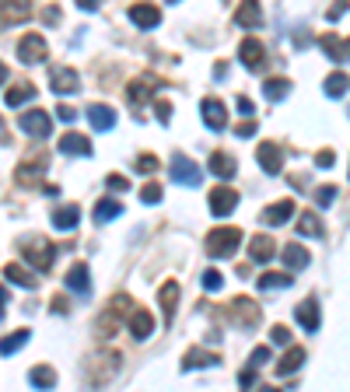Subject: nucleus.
<instances>
[{
	"label": "nucleus",
	"instance_id": "7c9ffc66",
	"mask_svg": "<svg viewBox=\"0 0 350 392\" xmlns=\"http://www.w3.org/2000/svg\"><path fill=\"white\" fill-rule=\"evenodd\" d=\"M280 260H284L287 270H305V266H308V249H302L298 242H291V245H284V249H280Z\"/></svg>",
	"mask_w": 350,
	"mask_h": 392
},
{
	"label": "nucleus",
	"instance_id": "cd10ccee",
	"mask_svg": "<svg viewBox=\"0 0 350 392\" xmlns=\"http://www.w3.org/2000/svg\"><path fill=\"white\" fill-rule=\"evenodd\" d=\"M78 221H81V211H78L74 203H67V207L53 211V228H56V231H74V228H78Z\"/></svg>",
	"mask_w": 350,
	"mask_h": 392
},
{
	"label": "nucleus",
	"instance_id": "3c124183",
	"mask_svg": "<svg viewBox=\"0 0 350 392\" xmlns=\"http://www.w3.org/2000/svg\"><path fill=\"white\" fill-rule=\"evenodd\" d=\"M56 116H60L63 123H74V120H78V109H74V105H56Z\"/></svg>",
	"mask_w": 350,
	"mask_h": 392
},
{
	"label": "nucleus",
	"instance_id": "4d7b16f0",
	"mask_svg": "<svg viewBox=\"0 0 350 392\" xmlns=\"http://www.w3.org/2000/svg\"><path fill=\"white\" fill-rule=\"evenodd\" d=\"M235 105H238V112H242V116H253V109H256L245 95H238V98H235Z\"/></svg>",
	"mask_w": 350,
	"mask_h": 392
},
{
	"label": "nucleus",
	"instance_id": "c756f323",
	"mask_svg": "<svg viewBox=\"0 0 350 392\" xmlns=\"http://www.w3.org/2000/svg\"><path fill=\"white\" fill-rule=\"evenodd\" d=\"M235 172H238V169H235V158H231V154H224V151H214V154H211V175H218V179L228 182V179H235Z\"/></svg>",
	"mask_w": 350,
	"mask_h": 392
},
{
	"label": "nucleus",
	"instance_id": "e2e57ef3",
	"mask_svg": "<svg viewBox=\"0 0 350 392\" xmlns=\"http://www.w3.org/2000/svg\"><path fill=\"white\" fill-rule=\"evenodd\" d=\"M0 144H7V127H4V120H0Z\"/></svg>",
	"mask_w": 350,
	"mask_h": 392
},
{
	"label": "nucleus",
	"instance_id": "2eb2a0df",
	"mask_svg": "<svg viewBox=\"0 0 350 392\" xmlns=\"http://www.w3.org/2000/svg\"><path fill=\"white\" fill-rule=\"evenodd\" d=\"M238 60H242V67H249V70H262V67H266V49H262L260 39H242Z\"/></svg>",
	"mask_w": 350,
	"mask_h": 392
},
{
	"label": "nucleus",
	"instance_id": "bf43d9fd",
	"mask_svg": "<svg viewBox=\"0 0 350 392\" xmlns=\"http://www.w3.org/2000/svg\"><path fill=\"white\" fill-rule=\"evenodd\" d=\"M74 4H78L81 11H98V7H102V0H74Z\"/></svg>",
	"mask_w": 350,
	"mask_h": 392
},
{
	"label": "nucleus",
	"instance_id": "f3484780",
	"mask_svg": "<svg viewBox=\"0 0 350 392\" xmlns=\"http://www.w3.org/2000/svg\"><path fill=\"white\" fill-rule=\"evenodd\" d=\"M235 25H238V28H260V25H262L260 0H242V4H238V11H235Z\"/></svg>",
	"mask_w": 350,
	"mask_h": 392
},
{
	"label": "nucleus",
	"instance_id": "13d9d810",
	"mask_svg": "<svg viewBox=\"0 0 350 392\" xmlns=\"http://www.w3.org/2000/svg\"><path fill=\"white\" fill-rule=\"evenodd\" d=\"M235 133H238V137H256V120H253V123L245 120L242 127H235Z\"/></svg>",
	"mask_w": 350,
	"mask_h": 392
},
{
	"label": "nucleus",
	"instance_id": "de8ad7c7",
	"mask_svg": "<svg viewBox=\"0 0 350 392\" xmlns=\"http://www.w3.org/2000/svg\"><path fill=\"white\" fill-rule=\"evenodd\" d=\"M154 116H158V123H169L172 120V105L169 102H154Z\"/></svg>",
	"mask_w": 350,
	"mask_h": 392
},
{
	"label": "nucleus",
	"instance_id": "a211bd4d",
	"mask_svg": "<svg viewBox=\"0 0 350 392\" xmlns=\"http://www.w3.org/2000/svg\"><path fill=\"white\" fill-rule=\"evenodd\" d=\"M127 319H130V333L137 340H147V337L154 333V315H151L147 308H130Z\"/></svg>",
	"mask_w": 350,
	"mask_h": 392
},
{
	"label": "nucleus",
	"instance_id": "6e6d98bb",
	"mask_svg": "<svg viewBox=\"0 0 350 392\" xmlns=\"http://www.w3.org/2000/svg\"><path fill=\"white\" fill-rule=\"evenodd\" d=\"M270 361V347H256L253 350V368H260V364H266Z\"/></svg>",
	"mask_w": 350,
	"mask_h": 392
},
{
	"label": "nucleus",
	"instance_id": "37998d69",
	"mask_svg": "<svg viewBox=\"0 0 350 392\" xmlns=\"http://www.w3.org/2000/svg\"><path fill=\"white\" fill-rule=\"evenodd\" d=\"M270 340H273V344H277V347H287V344H291V329H287V326H280V322H277V326H273V329H270Z\"/></svg>",
	"mask_w": 350,
	"mask_h": 392
},
{
	"label": "nucleus",
	"instance_id": "b1692460",
	"mask_svg": "<svg viewBox=\"0 0 350 392\" xmlns=\"http://www.w3.org/2000/svg\"><path fill=\"white\" fill-rule=\"evenodd\" d=\"M221 364L218 354H211V350H186V357H182V371H193V368H214Z\"/></svg>",
	"mask_w": 350,
	"mask_h": 392
},
{
	"label": "nucleus",
	"instance_id": "f257e3e1",
	"mask_svg": "<svg viewBox=\"0 0 350 392\" xmlns=\"http://www.w3.org/2000/svg\"><path fill=\"white\" fill-rule=\"evenodd\" d=\"M116 371H120V354L116 350H95L85 361V382L95 386V389L105 386V382H112Z\"/></svg>",
	"mask_w": 350,
	"mask_h": 392
},
{
	"label": "nucleus",
	"instance_id": "c85d7f7f",
	"mask_svg": "<svg viewBox=\"0 0 350 392\" xmlns=\"http://www.w3.org/2000/svg\"><path fill=\"white\" fill-rule=\"evenodd\" d=\"M295 319L302 322V329H308V333H315V329H319V322H322V319H319V305H315L312 298L295 308Z\"/></svg>",
	"mask_w": 350,
	"mask_h": 392
},
{
	"label": "nucleus",
	"instance_id": "423d86ee",
	"mask_svg": "<svg viewBox=\"0 0 350 392\" xmlns=\"http://www.w3.org/2000/svg\"><path fill=\"white\" fill-rule=\"evenodd\" d=\"M169 175H172V182L189 186V189H196V186L203 182V172H200V169H196V161H189L186 154H175L172 165H169Z\"/></svg>",
	"mask_w": 350,
	"mask_h": 392
},
{
	"label": "nucleus",
	"instance_id": "2f4dec72",
	"mask_svg": "<svg viewBox=\"0 0 350 392\" xmlns=\"http://www.w3.org/2000/svg\"><path fill=\"white\" fill-rule=\"evenodd\" d=\"M28 386H32V389H53V386H56V371H53L49 364L32 368V371H28Z\"/></svg>",
	"mask_w": 350,
	"mask_h": 392
},
{
	"label": "nucleus",
	"instance_id": "6ab92c4d",
	"mask_svg": "<svg viewBox=\"0 0 350 392\" xmlns=\"http://www.w3.org/2000/svg\"><path fill=\"white\" fill-rule=\"evenodd\" d=\"M130 21L137 28H158V25H161V11H158L154 4H133Z\"/></svg>",
	"mask_w": 350,
	"mask_h": 392
},
{
	"label": "nucleus",
	"instance_id": "c03bdc74",
	"mask_svg": "<svg viewBox=\"0 0 350 392\" xmlns=\"http://www.w3.org/2000/svg\"><path fill=\"white\" fill-rule=\"evenodd\" d=\"M203 287H207V291H221V287H224L221 270H203Z\"/></svg>",
	"mask_w": 350,
	"mask_h": 392
},
{
	"label": "nucleus",
	"instance_id": "58836bf2",
	"mask_svg": "<svg viewBox=\"0 0 350 392\" xmlns=\"http://www.w3.org/2000/svg\"><path fill=\"white\" fill-rule=\"evenodd\" d=\"M32 98H36V88L28 85V81H25V85H14V88H11V91H7V98H4V102H7V105H11V109H18V105H21V102H32Z\"/></svg>",
	"mask_w": 350,
	"mask_h": 392
},
{
	"label": "nucleus",
	"instance_id": "20e7f679",
	"mask_svg": "<svg viewBox=\"0 0 350 392\" xmlns=\"http://www.w3.org/2000/svg\"><path fill=\"white\" fill-rule=\"evenodd\" d=\"M21 256L32 263L39 273H46V270L53 266V260H56V245H49L46 238H39V235H36V238L21 242Z\"/></svg>",
	"mask_w": 350,
	"mask_h": 392
},
{
	"label": "nucleus",
	"instance_id": "a19ab883",
	"mask_svg": "<svg viewBox=\"0 0 350 392\" xmlns=\"http://www.w3.org/2000/svg\"><path fill=\"white\" fill-rule=\"evenodd\" d=\"M326 95L329 98H344L347 95V74H329L326 78Z\"/></svg>",
	"mask_w": 350,
	"mask_h": 392
},
{
	"label": "nucleus",
	"instance_id": "ea45409f",
	"mask_svg": "<svg viewBox=\"0 0 350 392\" xmlns=\"http://www.w3.org/2000/svg\"><path fill=\"white\" fill-rule=\"evenodd\" d=\"M298 231H302V235H308V238H319V235H322V218H319V214H302V221H298Z\"/></svg>",
	"mask_w": 350,
	"mask_h": 392
},
{
	"label": "nucleus",
	"instance_id": "c9c22d12",
	"mask_svg": "<svg viewBox=\"0 0 350 392\" xmlns=\"http://www.w3.org/2000/svg\"><path fill=\"white\" fill-rule=\"evenodd\" d=\"M262 95H266L270 102H280V98L291 95V81H287V78H270V81H262Z\"/></svg>",
	"mask_w": 350,
	"mask_h": 392
},
{
	"label": "nucleus",
	"instance_id": "f03ea898",
	"mask_svg": "<svg viewBox=\"0 0 350 392\" xmlns=\"http://www.w3.org/2000/svg\"><path fill=\"white\" fill-rule=\"evenodd\" d=\"M203 245H207V256L228 260V256H235V249L242 245V231H238V228H214Z\"/></svg>",
	"mask_w": 350,
	"mask_h": 392
},
{
	"label": "nucleus",
	"instance_id": "79ce46f5",
	"mask_svg": "<svg viewBox=\"0 0 350 392\" xmlns=\"http://www.w3.org/2000/svg\"><path fill=\"white\" fill-rule=\"evenodd\" d=\"M140 200H144V203H151V207H154V203H161V186H158V182L144 186V189H140Z\"/></svg>",
	"mask_w": 350,
	"mask_h": 392
},
{
	"label": "nucleus",
	"instance_id": "7ed1b4c3",
	"mask_svg": "<svg viewBox=\"0 0 350 392\" xmlns=\"http://www.w3.org/2000/svg\"><path fill=\"white\" fill-rule=\"evenodd\" d=\"M133 308L130 302V295H116V302L105 308L102 315H98V322H95V333L102 337V340H109V337H116V329H120V319L127 315Z\"/></svg>",
	"mask_w": 350,
	"mask_h": 392
},
{
	"label": "nucleus",
	"instance_id": "052dcab7",
	"mask_svg": "<svg viewBox=\"0 0 350 392\" xmlns=\"http://www.w3.org/2000/svg\"><path fill=\"white\" fill-rule=\"evenodd\" d=\"M53 312H60V315H67L70 305H67V298H53Z\"/></svg>",
	"mask_w": 350,
	"mask_h": 392
},
{
	"label": "nucleus",
	"instance_id": "6e6552de",
	"mask_svg": "<svg viewBox=\"0 0 350 392\" xmlns=\"http://www.w3.org/2000/svg\"><path fill=\"white\" fill-rule=\"evenodd\" d=\"M161 78H154V74H144V78H133L130 88H127V98H130L133 105H147L151 98H154V91H161Z\"/></svg>",
	"mask_w": 350,
	"mask_h": 392
},
{
	"label": "nucleus",
	"instance_id": "a878e982",
	"mask_svg": "<svg viewBox=\"0 0 350 392\" xmlns=\"http://www.w3.org/2000/svg\"><path fill=\"white\" fill-rule=\"evenodd\" d=\"M175 302H179V284H175V280L161 284V291H158V305H161L165 322H172V319H175Z\"/></svg>",
	"mask_w": 350,
	"mask_h": 392
},
{
	"label": "nucleus",
	"instance_id": "473e14b6",
	"mask_svg": "<svg viewBox=\"0 0 350 392\" xmlns=\"http://www.w3.org/2000/svg\"><path fill=\"white\" fill-rule=\"evenodd\" d=\"M256 284H260V291H277V287L284 291V287L295 284V277H291V273H277V270H270V273H262Z\"/></svg>",
	"mask_w": 350,
	"mask_h": 392
},
{
	"label": "nucleus",
	"instance_id": "603ef678",
	"mask_svg": "<svg viewBox=\"0 0 350 392\" xmlns=\"http://www.w3.org/2000/svg\"><path fill=\"white\" fill-rule=\"evenodd\" d=\"M344 14H347V0H336V4L326 11V18H329V21H336V18H344Z\"/></svg>",
	"mask_w": 350,
	"mask_h": 392
},
{
	"label": "nucleus",
	"instance_id": "393cba45",
	"mask_svg": "<svg viewBox=\"0 0 350 392\" xmlns=\"http://www.w3.org/2000/svg\"><path fill=\"white\" fill-rule=\"evenodd\" d=\"M302 364H305V350H302V347H291V344H287V354L277 361V375H280V378H284V375H295Z\"/></svg>",
	"mask_w": 350,
	"mask_h": 392
},
{
	"label": "nucleus",
	"instance_id": "9d476101",
	"mask_svg": "<svg viewBox=\"0 0 350 392\" xmlns=\"http://www.w3.org/2000/svg\"><path fill=\"white\" fill-rule=\"evenodd\" d=\"M18 127L28 133V137L43 140V137H49V130H53V120H49V112H43V109H28V112H21Z\"/></svg>",
	"mask_w": 350,
	"mask_h": 392
},
{
	"label": "nucleus",
	"instance_id": "5fc2aeb1",
	"mask_svg": "<svg viewBox=\"0 0 350 392\" xmlns=\"http://www.w3.org/2000/svg\"><path fill=\"white\" fill-rule=\"evenodd\" d=\"M43 21L46 25H56V21H60V7H56V4H49L43 11Z\"/></svg>",
	"mask_w": 350,
	"mask_h": 392
},
{
	"label": "nucleus",
	"instance_id": "ddd939ff",
	"mask_svg": "<svg viewBox=\"0 0 350 392\" xmlns=\"http://www.w3.org/2000/svg\"><path fill=\"white\" fill-rule=\"evenodd\" d=\"M256 158H260V165L266 175H277L284 169V151H280V144H273V140H262L260 147H256Z\"/></svg>",
	"mask_w": 350,
	"mask_h": 392
},
{
	"label": "nucleus",
	"instance_id": "4be33fe9",
	"mask_svg": "<svg viewBox=\"0 0 350 392\" xmlns=\"http://www.w3.org/2000/svg\"><path fill=\"white\" fill-rule=\"evenodd\" d=\"M43 175H46V158H43V154H39V158H32V161L25 158V161H21V169H18V182H21V186H39V179H43Z\"/></svg>",
	"mask_w": 350,
	"mask_h": 392
},
{
	"label": "nucleus",
	"instance_id": "0e129e2a",
	"mask_svg": "<svg viewBox=\"0 0 350 392\" xmlns=\"http://www.w3.org/2000/svg\"><path fill=\"white\" fill-rule=\"evenodd\" d=\"M0 81H7V67L4 63H0Z\"/></svg>",
	"mask_w": 350,
	"mask_h": 392
},
{
	"label": "nucleus",
	"instance_id": "72a5a7b5",
	"mask_svg": "<svg viewBox=\"0 0 350 392\" xmlns=\"http://www.w3.org/2000/svg\"><path fill=\"white\" fill-rule=\"evenodd\" d=\"M28 340H32V333H28V329H14L11 337H4V340H0V357H11L14 350L25 347Z\"/></svg>",
	"mask_w": 350,
	"mask_h": 392
},
{
	"label": "nucleus",
	"instance_id": "680f3d73",
	"mask_svg": "<svg viewBox=\"0 0 350 392\" xmlns=\"http://www.w3.org/2000/svg\"><path fill=\"white\" fill-rule=\"evenodd\" d=\"M7 287H0V319H4V315H7Z\"/></svg>",
	"mask_w": 350,
	"mask_h": 392
},
{
	"label": "nucleus",
	"instance_id": "f8f14e48",
	"mask_svg": "<svg viewBox=\"0 0 350 392\" xmlns=\"http://www.w3.org/2000/svg\"><path fill=\"white\" fill-rule=\"evenodd\" d=\"M200 116H203V123L214 133H221L228 127V109H224L221 98H203V102H200Z\"/></svg>",
	"mask_w": 350,
	"mask_h": 392
},
{
	"label": "nucleus",
	"instance_id": "09e8293b",
	"mask_svg": "<svg viewBox=\"0 0 350 392\" xmlns=\"http://www.w3.org/2000/svg\"><path fill=\"white\" fill-rule=\"evenodd\" d=\"M315 165H319V169H333V165H336V154H333V151H319V154H315Z\"/></svg>",
	"mask_w": 350,
	"mask_h": 392
},
{
	"label": "nucleus",
	"instance_id": "f704fd0d",
	"mask_svg": "<svg viewBox=\"0 0 350 392\" xmlns=\"http://www.w3.org/2000/svg\"><path fill=\"white\" fill-rule=\"evenodd\" d=\"M319 46L326 49V56L329 60H336V63H344L347 60V39H336V36H322Z\"/></svg>",
	"mask_w": 350,
	"mask_h": 392
},
{
	"label": "nucleus",
	"instance_id": "4c0bfd02",
	"mask_svg": "<svg viewBox=\"0 0 350 392\" xmlns=\"http://www.w3.org/2000/svg\"><path fill=\"white\" fill-rule=\"evenodd\" d=\"M123 214V203L120 200H98V207H95V221L98 224H109L112 218H120Z\"/></svg>",
	"mask_w": 350,
	"mask_h": 392
},
{
	"label": "nucleus",
	"instance_id": "39448f33",
	"mask_svg": "<svg viewBox=\"0 0 350 392\" xmlns=\"http://www.w3.org/2000/svg\"><path fill=\"white\" fill-rule=\"evenodd\" d=\"M262 319V312L256 302H249V298H235L231 305H228V322H235L238 329H256Z\"/></svg>",
	"mask_w": 350,
	"mask_h": 392
},
{
	"label": "nucleus",
	"instance_id": "e433bc0d",
	"mask_svg": "<svg viewBox=\"0 0 350 392\" xmlns=\"http://www.w3.org/2000/svg\"><path fill=\"white\" fill-rule=\"evenodd\" d=\"M4 277H7L11 284H18V287H36V277H32L25 266H18V263H7V266H4Z\"/></svg>",
	"mask_w": 350,
	"mask_h": 392
},
{
	"label": "nucleus",
	"instance_id": "bb28decb",
	"mask_svg": "<svg viewBox=\"0 0 350 392\" xmlns=\"http://www.w3.org/2000/svg\"><path fill=\"white\" fill-rule=\"evenodd\" d=\"M88 123L95 130H112L116 127V112L109 105H88Z\"/></svg>",
	"mask_w": 350,
	"mask_h": 392
},
{
	"label": "nucleus",
	"instance_id": "aec40b11",
	"mask_svg": "<svg viewBox=\"0 0 350 392\" xmlns=\"http://www.w3.org/2000/svg\"><path fill=\"white\" fill-rule=\"evenodd\" d=\"M67 287L74 291V295H81V298H88L91 295V273H88V266L85 263H74L70 270H67Z\"/></svg>",
	"mask_w": 350,
	"mask_h": 392
},
{
	"label": "nucleus",
	"instance_id": "a18cd8bd",
	"mask_svg": "<svg viewBox=\"0 0 350 392\" xmlns=\"http://www.w3.org/2000/svg\"><path fill=\"white\" fill-rule=\"evenodd\" d=\"M336 193H340L336 186H322V189L315 193V203H319V207H329V203L336 200Z\"/></svg>",
	"mask_w": 350,
	"mask_h": 392
},
{
	"label": "nucleus",
	"instance_id": "5701e85b",
	"mask_svg": "<svg viewBox=\"0 0 350 392\" xmlns=\"http://www.w3.org/2000/svg\"><path fill=\"white\" fill-rule=\"evenodd\" d=\"M277 256V242L270 238V235H256L253 242H249V260L253 263H270Z\"/></svg>",
	"mask_w": 350,
	"mask_h": 392
},
{
	"label": "nucleus",
	"instance_id": "412c9836",
	"mask_svg": "<svg viewBox=\"0 0 350 392\" xmlns=\"http://www.w3.org/2000/svg\"><path fill=\"white\" fill-rule=\"evenodd\" d=\"M295 214V203L291 200H280V203H273V207H266L260 214V221L266 228H280V224H287V218Z\"/></svg>",
	"mask_w": 350,
	"mask_h": 392
},
{
	"label": "nucleus",
	"instance_id": "69168bd1",
	"mask_svg": "<svg viewBox=\"0 0 350 392\" xmlns=\"http://www.w3.org/2000/svg\"><path fill=\"white\" fill-rule=\"evenodd\" d=\"M169 4H179V0H169Z\"/></svg>",
	"mask_w": 350,
	"mask_h": 392
},
{
	"label": "nucleus",
	"instance_id": "0eeeda50",
	"mask_svg": "<svg viewBox=\"0 0 350 392\" xmlns=\"http://www.w3.org/2000/svg\"><path fill=\"white\" fill-rule=\"evenodd\" d=\"M46 56H49V46L39 32H28L21 43H18V60L21 63H28V67H36V63H46Z\"/></svg>",
	"mask_w": 350,
	"mask_h": 392
},
{
	"label": "nucleus",
	"instance_id": "9b49d317",
	"mask_svg": "<svg viewBox=\"0 0 350 392\" xmlns=\"http://www.w3.org/2000/svg\"><path fill=\"white\" fill-rule=\"evenodd\" d=\"M49 88H53L56 95H74V91L81 88V78H78L74 67H53V70H49Z\"/></svg>",
	"mask_w": 350,
	"mask_h": 392
},
{
	"label": "nucleus",
	"instance_id": "dca6fc26",
	"mask_svg": "<svg viewBox=\"0 0 350 392\" xmlns=\"http://www.w3.org/2000/svg\"><path fill=\"white\" fill-rule=\"evenodd\" d=\"M60 154H67V158H88L91 154V140H88L85 133H63L60 137Z\"/></svg>",
	"mask_w": 350,
	"mask_h": 392
},
{
	"label": "nucleus",
	"instance_id": "864d4df0",
	"mask_svg": "<svg viewBox=\"0 0 350 392\" xmlns=\"http://www.w3.org/2000/svg\"><path fill=\"white\" fill-rule=\"evenodd\" d=\"M105 182H109V189H120V193H123V189H130V182H127V175H109Z\"/></svg>",
	"mask_w": 350,
	"mask_h": 392
},
{
	"label": "nucleus",
	"instance_id": "8fccbe9b",
	"mask_svg": "<svg viewBox=\"0 0 350 392\" xmlns=\"http://www.w3.org/2000/svg\"><path fill=\"white\" fill-rule=\"evenodd\" d=\"M256 382H260V375H256V368H245V371L238 375V386H242V389H249V386H256Z\"/></svg>",
	"mask_w": 350,
	"mask_h": 392
},
{
	"label": "nucleus",
	"instance_id": "4468645a",
	"mask_svg": "<svg viewBox=\"0 0 350 392\" xmlns=\"http://www.w3.org/2000/svg\"><path fill=\"white\" fill-rule=\"evenodd\" d=\"M235 207H238V193H235L231 186L211 189V214H214V218H228Z\"/></svg>",
	"mask_w": 350,
	"mask_h": 392
},
{
	"label": "nucleus",
	"instance_id": "49530a36",
	"mask_svg": "<svg viewBox=\"0 0 350 392\" xmlns=\"http://www.w3.org/2000/svg\"><path fill=\"white\" fill-rule=\"evenodd\" d=\"M137 172H144V175L158 172V158H154V154H140V158H137Z\"/></svg>",
	"mask_w": 350,
	"mask_h": 392
},
{
	"label": "nucleus",
	"instance_id": "1a4fd4ad",
	"mask_svg": "<svg viewBox=\"0 0 350 392\" xmlns=\"http://www.w3.org/2000/svg\"><path fill=\"white\" fill-rule=\"evenodd\" d=\"M32 18V0H0V28H14Z\"/></svg>",
	"mask_w": 350,
	"mask_h": 392
}]
</instances>
